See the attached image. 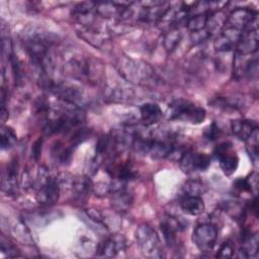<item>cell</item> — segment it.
Listing matches in <instances>:
<instances>
[{"label":"cell","instance_id":"6da1fadb","mask_svg":"<svg viewBox=\"0 0 259 259\" xmlns=\"http://www.w3.org/2000/svg\"><path fill=\"white\" fill-rule=\"evenodd\" d=\"M36 200L40 205L49 206L56 203L60 196V182L57 177L51 175L49 169L40 166L35 180Z\"/></svg>","mask_w":259,"mask_h":259},{"label":"cell","instance_id":"7a4b0ae2","mask_svg":"<svg viewBox=\"0 0 259 259\" xmlns=\"http://www.w3.org/2000/svg\"><path fill=\"white\" fill-rule=\"evenodd\" d=\"M167 118L174 120L187 121L192 124H198L205 118L204 108L195 105L186 99H177L173 101L167 110Z\"/></svg>","mask_w":259,"mask_h":259},{"label":"cell","instance_id":"3957f363","mask_svg":"<svg viewBox=\"0 0 259 259\" xmlns=\"http://www.w3.org/2000/svg\"><path fill=\"white\" fill-rule=\"evenodd\" d=\"M137 244L142 253L150 258H161L164 256L157 232L149 224H142L136 231Z\"/></svg>","mask_w":259,"mask_h":259},{"label":"cell","instance_id":"277c9868","mask_svg":"<svg viewBox=\"0 0 259 259\" xmlns=\"http://www.w3.org/2000/svg\"><path fill=\"white\" fill-rule=\"evenodd\" d=\"M217 239L218 229L210 223L198 225L192 234V241L201 252L211 251L215 245Z\"/></svg>","mask_w":259,"mask_h":259},{"label":"cell","instance_id":"5b68a950","mask_svg":"<svg viewBox=\"0 0 259 259\" xmlns=\"http://www.w3.org/2000/svg\"><path fill=\"white\" fill-rule=\"evenodd\" d=\"M259 47V36H258V20L251 23L246 27L236 45V55L249 56L257 52Z\"/></svg>","mask_w":259,"mask_h":259},{"label":"cell","instance_id":"8992f818","mask_svg":"<svg viewBox=\"0 0 259 259\" xmlns=\"http://www.w3.org/2000/svg\"><path fill=\"white\" fill-rule=\"evenodd\" d=\"M120 72L126 79L136 83L146 82L154 75L153 69L148 64L131 59L120 65Z\"/></svg>","mask_w":259,"mask_h":259},{"label":"cell","instance_id":"52a82bcc","mask_svg":"<svg viewBox=\"0 0 259 259\" xmlns=\"http://www.w3.org/2000/svg\"><path fill=\"white\" fill-rule=\"evenodd\" d=\"M215 158L219 160L221 169L226 175H232L238 168L239 158L233 150L230 142H223L217 146L213 152Z\"/></svg>","mask_w":259,"mask_h":259},{"label":"cell","instance_id":"ba28073f","mask_svg":"<svg viewBox=\"0 0 259 259\" xmlns=\"http://www.w3.org/2000/svg\"><path fill=\"white\" fill-rule=\"evenodd\" d=\"M256 20H258V14L256 11L247 7H239L233 10L227 16L224 25L242 32L246 27Z\"/></svg>","mask_w":259,"mask_h":259},{"label":"cell","instance_id":"9c48e42d","mask_svg":"<svg viewBox=\"0 0 259 259\" xmlns=\"http://www.w3.org/2000/svg\"><path fill=\"white\" fill-rule=\"evenodd\" d=\"M181 170L186 174L205 171L210 165V158L204 153L187 151L179 161Z\"/></svg>","mask_w":259,"mask_h":259},{"label":"cell","instance_id":"30bf717a","mask_svg":"<svg viewBox=\"0 0 259 259\" xmlns=\"http://www.w3.org/2000/svg\"><path fill=\"white\" fill-rule=\"evenodd\" d=\"M241 31L228 27L223 26L220 30L219 34L213 40V48L217 52H229L232 49L236 48V45L240 38Z\"/></svg>","mask_w":259,"mask_h":259},{"label":"cell","instance_id":"8fae6325","mask_svg":"<svg viewBox=\"0 0 259 259\" xmlns=\"http://www.w3.org/2000/svg\"><path fill=\"white\" fill-rule=\"evenodd\" d=\"M2 190L7 195H14L18 189V162L12 160L2 175Z\"/></svg>","mask_w":259,"mask_h":259},{"label":"cell","instance_id":"7c38bea8","mask_svg":"<svg viewBox=\"0 0 259 259\" xmlns=\"http://www.w3.org/2000/svg\"><path fill=\"white\" fill-rule=\"evenodd\" d=\"M258 128L257 122L250 119L238 118L231 122V131L233 135L240 141H246Z\"/></svg>","mask_w":259,"mask_h":259},{"label":"cell","instance_id":"4fadbf2b","mask_svg":"<svg viewBox=\"0 0 259 259\" xmlns=\"http://www.w3.org/2000/svg\"><path fill=\"white\" fill-rule=\"evenodd\" d=\"M125 248V240L121 235L107 238L99 248V254L104 257H114Z\"/></svg>","mask_w":259,"mask_h":259},{"label":"cell","instance_id":"5bb4252c","mask_svg":"<svg viewBox=\"0 0 259 259\" xmlns=\"http://www.w3.org/2000/svg\"><path fill=\"white\" fill-rule=\"evenodd\" d=\"M182 225L179 223V221L175 218L168 217L165 218L161 224H160V229L163 234V237L166 241V243L169 246H174L177 241L176 234L177 232L182 230Z\"/></svg>","mask_w":259,"mask_h":259},{"label":"cell","instance_id":"9a60e30c","mask_svg":"<svg viewBox=\"0 0 259 259\" xmlns=\"http://www.w3.org/2000/svg\"><path fill=\"white\" fill-rule=\"evenodd\" d=\"M95 2L78 3L73 9V16L82 25H90L94 20Z\"/></svg>","mask_w":259,"mask_h":259},{"label":"cell","instance_id":"2e32d148","mask_svg":"<svg viewBox=\"0 0 259 259\" xmlns=\"http://www.w3.org/2000/svg\"><path fill=\"white\" fill-rule=\"evenodd\" d=\"M140 115L142 122L145 125L149 126L157 123L162 118L163 112L157 103L147 102L141 105Z\"/></svg>","mask_w":259,"mask_h":259},{"label":"cell","instance_id":"e0dca14e","mask_svg":"<svg viewBox=\"0 0 259 259\" xmlns=\"http://www.w3.org/2000/svg\"><path fill=\"white\" fill-rule=\"evenodd\" d=\"M133 204V196L125 187L111 192V205L115 211L126 212Z\"/></svg>","mask_w":259,"mask_h":259},{"label":"cell","instance_id":"ac0fdd59","mask_svg":"<svg viewBox=\"0 0 259 259\" xmlns=\"http://www.w3.org/2000/svg\"><path fill=\"white\" fill-rule=\"evenodd\" d=\"M181 210L188 215H199L203 212L205 205L200 196L184 195L179 202Z\"/></svg>","mask_w":259,"mask_h":259},{"label":"cell","instance_id":"d6986e66","mask_svg":"<svg viewBox=\"0 0 259 259\" xmlns=\"http://www.w3.org/2000/svg\"><path fill=\"white\" fill-rule=\"evenodd\" d=\"M258 252V238L256 234L247 233L243 236L242 247L239 250L238 257L250 258Z\"/></svg>","mask_w":259,"mask_h":259},{"label":"cell","instance_id":"ffe728a7","mask_svg":"<svg viewBox=\"0 0 259 259\" xmlns=\"http://www.w3.org/2000/svg\"><path fill=\"white\" fill-rule=\"evenodd\" d=\"M71 186L72 190L81 197L88 195V193L93 190L92 181L88 176H78L72 178Z\"/></svg>","mask_w":259,"mask_h":259},{"label":"cell","instance_id":"44dd1931","mask_svg":"<svg viewBox=\"0 0 259 259\" xmlns=\"http://www.w3.org/2000/svg\"><path fill=\"white\" fill-rule=\"evenodd\" d=\"M211 13L209 12H202L189 15L186 19V26L190 32L198 31L205 28L208 17Z\"/></svg>","mask_w":259,"mask_h":259},{"label":"cell","instance_id":"7402d4cb","mask_svg":"<svg viewBox=\"0 0 259 259\" xmlns=\"http://www.w3.org/2000/svg\"><path fill=\"white\" fill-rule=\"evenodd\" d=\"M182 37V33L179 28L175 27L172 29H169L163 39L164 48L167 52H172L176 49V47L179 45Z\"/></svg>","mask_w":259,"mask_h":259},{"label":"cell","instance_id":"603a6c76","mask_svg":"<svg viewBox=\"0 0 259 259\" xmlns=\"http://www.w3.org/2000/svg\"><path fill=\"white\" fill-rule=\"evenodd\" d=\"M17 141L16 134L14 131L7 126V125H2L0 128V146L2 150H8L11 147L15 145Z\"/></svg>","mask_w":259,"mask_h":259},{"label":"cell","instance_id":"cb8c5ba5","mask_svg":"<svg viewBox=\"0 0 259 259\" xmlns=\"http://www.w3.org/2000/svg\"><path fill=\"white\" fill-rule=\"evenodd\" d=\"M246 142V150L254 163L258 160V128L250 136Z\"/></svg>","mask_w":259,"mask_h":259},{"label":"cell","instance_id":"d4e9b609","mask_svg":"<svg viewBox=\"0 0 259 259\" xmlns=\"http://www.w3.org/2000/svg\"><path fill=\"white\" fill-rule=\"evenodd\" d=\"M185 195L200 196L204 192V185L199 180H188L183 186Z\"/></svg>","mask_w":259,"mask_h":259},{"label":"cell","instance_id":"484cf974","mask_svg":"<svg viewBox=\"0 0 259 259\" xmlns=\"http://www.w3.org/2000/svg\"><path fill=\"white\" fill-rule=\"evenodd\" d=\"M234 245H233V243L231 242V241H226V242H224L222 245H221V247H220V249H219V251H218V253H217V257H219V258H231L232 256H233V254H234Z\"/></svg>","mask_w":259,"mask_h":259},{"label":"cell","instance_id":"4316f807","mask_svg":"<svg viewBox=\"0 0 259 259\" xmlns=\"http://www.w3.org/2000/svg\"><path fill=\"white\" fill-rule=\"evenodd\" d=\"M1 252L3 254L7 255L8 257H14V256H17V254H18L16 247L8 241L5 242L3 237L1 239Z\"/></svg>","mask_w":259,"mask_h":259},{"label":"cell","instance_id":"83f0119b","mask_svg":"<svg viewBox=\"0 0 259 259\" xmlns=\"http://www.w3.org/2000/svg\"><path fill=\"white\" fill-rule=\"evenodd\" d=\"M220 133H221V130L219 128V126L214 122H212L211 124L208 125L207 128H205L204 137L209 141H213L218 139V137L220 136Z\"/></svg>","mask_w":259,"mask_h":259},{"label":"cell","instance_id":"f1b7e54d","mask_svg":"<svg viewBox=\"0 0 259 259\" xmlns=\"http://www.w3.org/2000/svg\"><path fill=\"white\" fill-rule=\"evenodd\" d=\"M41 144H42V141L40 139H38L34 145H33V148H32V156L35 160H37L40 156V153H41Z\"/></svg>","mask_w":259,"mask_h":259},{"label":"cell","instance_id":"f546056e","mask_svg":"<svg viewBox=\"0 0 259 259\" xmlns=\"http://www.w3.org/2000/svg\"><path fill=\"white\" fill-rule=\"evenodd\" d=\"M8 118V112L5 108L4 105H2V108H1V121L2 122H5V120Z\"/></svg>","mask_w":259,"mask_h":259}]
</instances>
